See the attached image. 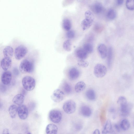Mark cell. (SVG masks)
<instances>
[{
  "label": "cell",
  "instance_id": "cell-1",
  "mask_svg": "<svg viewBox=\"0 0 134 134\" xmlns=\"http://www.w3.org/2000/svg\"><path fill=\"white\" fill-rule=\"evenodd\" d=\"M34 64L33 62L27 59H25L21 62L19 66V69L22 73H31L34 69Z\"/></svg>",
  "mask_w": 134,
  "mask_h": 134
},
{
  "label": "cell",
  "instance_id": "cell-2",
  "mask_svg": "<svg viewBox=\"0 0 134 134\" xmlns=\"http://www.w3.org/2000/svg\"><path fill=\"white\" fill-rule=\"evenodd\" d=\"M85 18L82 21L81 26L82 30H86L92 25L94 20V16L92 13L90 11H86L85 13Z\"/></svg>",
  "mask_w": 134,
  "mask_h": 134
},
{
  "label": "cell",
  "instance_id": "cell-3",
  "mask_svg": "<svg viewBox=\"0 0 134 134\" xmlns=\"http://www.w3.org/2000/svg\"><path fill=\"white\" fill-rule=\"evenodd\" d=\"M22 83L24 88L27 91H31L35 87V80L33 78L30 76H26L24 77L22 80Z\"/></svg>",
  "mask_w": 134,
  "mask_h": 134
},
{
  "label": "cell",
  "instance_id": "cell-4",
  "mask_svg": "<svg viewBox=\"0 0 134 134\" xmlns=\"http://www.w3.org/2000/svg\"><path fill=\"white\" fill-rule=\"evenodd\" d=\"M28 52L27 48L23 45H20L15 48L14 51V56L15 59L20 60L23 58Z\"/></svg>",
  "mask_w": 134,
  "mask_h": 134
},
{
  "label": "cell",
  "instance_id": "cell-5",
  "mask_svg": "<svg viewBox=\"0 0 134 134\" xmlns=\"http://www.w3.org/2000/svg\"><path fill=\"white\" fill-rule=\"evenodd\" d=\"M76 108L75 102L71 100H68L64 104L63 108L64 111L67 114L73 113L75 111Z\"/></svg>",
  "mask_w": 134,
  "mask_h": 134
},
{
  "label": "cell",
  "instance_id": "cell-6",
  "mask_svg": "<svg viewBox=\"0 0 134 134\" xmlns=\"http://www.w3.org/2000/svg\"><path fill=\"white\" fill-rule=\"evenodd\" d=\"M107 69L106 66L101 64H98L94 68V73L95 76L98 78H102L106 74Z\"/></svg>",
  "mask_w": 134,
  "mask_h": 134
},
{
  "label": "cell",
  "instance_id": "cell-7",
  "mask_svg": "<svg viewBox=\"0 0 134 134\" xmlns=\"http://www.w3.org/2000/svg\"><path fill=\"white\" fill-rule=\"evenodd\" d=\"M49 118L51 121L54 123L59 122L62 118V114L59 110L54 109L51 110L49 114Z\"/></svg>",
  "mask_w": 134,
  "mask_h": 134
},
{
  "label": "cell",
  "instance_id": "cell-8",
  "mask_svg": "<svg viewBox=\"0 0 134 134\" xmlns=\"http://www.w3.org/2000/svg\"><path fill=\"white\" fill-rule=\"evenodd\" d=\"M64 94L63 92L59 89L54 91L51 96V98L54 102L59 103L62 101L64 99Z\"/></svg>",
  "mask_w": 134,
  "mask_h": 134
},
{
  "label": "cell",
  "instance_id": "cell-9",
  "mask_svg": "<svg viewBox=\"0 0 134 134\" xmlns=\"http://www.w3.org/2000/svg\"><path fill=\"white\" fill-rule=\"evenodd\" d=\"M18 114L19 118L21 120H25L27 118L29 112L26 107L24 105H20L18 108Z\"/></svg>",
  "mask_w": 134,
  "mask_h": 134
},
{
  "label": "cell",
  "instance_id": "cell-10",
  "mask_svg": "<svg viewBox=\"0 0 134 134\" xmlns=\"http://www.w3.org/2000/svg\"><path fill=\"white\" fill-rule=\"evenodd\" d=\"M12 60L11 58L4 57L1 62V65L2 69L4 71H7L11 67Z\"/></svg>",
  "mask_w": 134,
  "mask_h": 134
},
{
  "label": "cell",
  "instance_id": "cell-11",
  "mask_svg": "<svg viewBox=\"0 0 134 134\" xmlns=\"http://www.w3.org/2000/svg\"><path fill=\"white\" fill-rule=\"evenodd\" d=\"M12 79L11 72L9 71H5L2 73L1 77L2 82L5 85L9 84Z\"/></svg>",
  "mask_w": 134,
  "mask_h": 134
},
{
  "label": "cell",
  "instance_id": "cell-12",
  "mask_svg": "<svg viewBox=\"0 0 134 134\" xmlns=\"http://www.w3.org/2000/svg\"><path fill=\"white\" fill-rule=\"evenodd\" d=\"M132 107L131 104L128 103L121 106L120 111L122 115L123 116H126L129 115Z\"/></svg>",
  "mask_w": 134,
  "mask_h": 134
},
{
  "label": "cell",
  "instance_id": "cell-13",
  "mask_svg": "<svg viewBox=\"0 0 134 134\" xmlns=\"http://www.w3.org/2000/svg\"><path fill=\"white\" fill-rule=\"evenodd\" d=\"M98 53L103 59L105 58L107 56L108 50L105 45L104 44H101L97 47Z\"/></svg>",
  "mask_w": 134,
  "mask_h": 134
},
{
  "label": "cell",
  "instance_id": "cell-14",
  "mask_svg": "<svg viewBox=\"0 0 134 134\" xmlns=\"http://www.w3.org/2000/svg\"><path fill=\"white\" fill-rule=\"evenodd\" d=\"M80 112L82 116L86 117H89L91 116L92 113L91 108L86 105H83L81 107Z\"/></svg>",
  "mask_w": 134,
  "mask_h": 134
},
{
  "label": "cell",
  "instance_id": "cell-15",
  "mask_svg": "<svg viewBox=\"0 0 134 134\" xmlns=\"http://www.w3.org/2000/svg\"><path fill=\"white\" fill-rule=\"evenodd\" d=\"M69 76L70 78L72 80H75L79 77L80 72L79 70L76 68L73 67L69 71Z\"/></svg>",
  "mask_w": 134,
  "mask_h": 134
},
{
  "label": "cell",
  "instance_id": "cell-16",
  "mask_svg": "<svg viewBox=\"0 0 134 134\" xmlns=\"http://www.w3.org/2000/svg\"><path fill=\"white\" fill-rule=\"evenodd\" d=\"M58 128L55 125L50 124H48L46 128V132L47 134H56L57 133Z\"/></svg>",
  "mask_w": 134,
  "mask_h": 134
},
{
  "label": "cell",
  "instance_id": "cell-17",
  "mask_svg": "<svg viewBox=\"0 0 134 134\" xmlns=\"http://www.w3.org/2000/svg\"><path fill=\"white\" fill-rule=\"evenodd\" d=\"M3 52L4 57L11 58L13 56L14 53L13 48L10 46L5 47L3 49Z\"/></svg>",
  "mask_w": 134,
  "mask_h": 134
},
{
  "label": "cell",
  "instance_id": "cell-18",
  "mask_svg": "<svg viewBox=\"0 0 134 134\" xmlns=\"http://www.w3.org/2000/svg\"><path fill=\"white\" fill-rule=\"evenodd\" d=\"M24 100V96L22 94H17L14 97L12 101L15 104L20 105L23 103Z\"/></svg>",
  "mask_w": 134,
  "mask_h": 134
},
{
  "label": "cell",
  "instance_id": "cell-19",
  "mask_svg": "<svg viewBox=\"0 0 134 134\" xmlns=\"http://www.w3.org/2000/svg\"><path fill=\"white\" fill-rule=\"evenodd\" d=\"M86 87V85L84 82L82 81H80L76 84L75 89L77 93H80L83 91Z\"/></svg>",
  "mask_w": 134,
  "mask_h": 134
},
{
  "label": "cell",
  "instance_id": "cell-20",
  "mask_svg": "<svg viewBox=\"0 0 134 134\" xmlns=\"http://www.w3.org/2000/svg\"><path fill=\"white\" fill-rule=\"evenodd\" d=\"M88 54L83 48L78 49L76 52V56L79 59L85 60L87 57Z\"/></svg>",
  "mask_w": 134,
  "mask_h": 134
},
{
  "label": "cell",
  "instance_id": "cell-21",
  "mask_svg": "<svg viewBox=\"0 0 134 134\" xmlns=\"http://www.w3.org/2000/svg\"><path fill=\"white\" fill-rule=\"evenodd\" d=\"M113 131L112 126L110 121L108 120L107 121L102 131L103 134H107Z\"/></svg>",
  "mask_w": 134,
  "mask_h": 134
},
{
  "label": "cell",
  "instance_id": "cell-22",
  "mask_svg": "<svg viewBox=\"0 0 134 134\" xmlns=\"http://www.w3.org/2000/svg\"><path fill=\"white\" fill-rule=\"evenodd\" d=\"M113 50L111 47H109L108 49L107 56V64L109 67L111 66L113 58Z\"/></svg>",
  "mask_w": 134,
  "mask_h": 134
},
{
  "label": "cell",
  "instance_id": "cell-23",
  "mask_svg": "<svg viewBox=\"0 0 134 134\" xmlns=\"http://www.w3.org/2000/svg\"><path fill=\"white\" fill-rule=\"evenodd\" d=\"M18 108L16 105H11L9 108V112L10 115L12 118H15L18 113Z\"/></svg>",
  "mask_w": 134,
  "mask_h": 134
},
{
  "label": "cell",
  "instance_id": "cell-24",
  "mask_svg": "<svg viewBox=\"0 0 134 134\" xmlns=\"http://www.w3.org/2000/svg\"><path fill=\"white\" fill-rule=\"evenodd\" d=\"M86 95L87 98L91 100H94L96 98V95L94 91L92 89L87 90L86 92Z\"/></svg>",
  "mask_w": 134,
  "mask_h": 134
},
{
  "label": "cell",
  "instance_id": "cell-25",
  "mask_svg": "<svg viewBox=\"0 0 134 134\" xmlns=\"http://www.w3.org/2000/svg\"><path fill=\"white\" fill-rule=\"evenodd\" d=\"M63 26L65 30L67 31L70 30L71 27V24L70 21L67 19H64L63 22Z\"/></svg>",
  "mask_w": 134,
  "mask_h": 134
},
{
  "label": "cell",
  "instance_id": "cell-26",
  "mask_svg": "<svg viewBox=\"0 0 134 134\" xmlns=\"http://www.w3.org/2000/svg\"><path fill=\"white\" fill-rule=\"evenodd\" d=\"M71 43L69 39L65 41L63 44V47L64 49L66 51L69 52L71 50Z\"/></svg>",
  "mask_w": 134,
  "mask_h": 134
},
{
  "label": "cell",
  "instance_id": "cell-27",
  "mask_svg": "<svg viewBox=\"0 0 134 134\" xmlns=\"http://www.w3.org/2000/svg\"><path fill=\"white\" fill-rule=\"evenodd\" d=\"M83 49L88 54L93 52V47L91 43H87L84 44Z\"/></svg>",
  "mask_w": 134,
  "mask_h": 134
},
{
  "label": "cell",
  "instance_id": "cell-28",
  "mask_svg": "<svg viewBox=\"0 0 134 134\" xmlns=\"http://www.w3.org/2000/svg\"><path fill=\"white\" fill-rule=\"evenodd\" d=\"M120 125L122 130H126L129 128L130 127V123L128 120L124 119L122 120Z\"/></svg>",
  "mask_w": 134,
  "mask_h": 134
},
{
  "label": "cell",
  "instance_id": "cell-29",
  "mask_svg": "<svg viewBox=\"0 0 134 134\" xmlns=\"http://www.w3.org/2000/svg\"><path fill=\"white\" fill-rule=\"evenodd\" d=\"M116 16V13L114 10L110 9L108 11L107 16L108 19L110 20H113L115 18Z\"/></svg>",
  "mask_w": 134,
  "mask_h": 134
},
{
  "label": "cell",
  "instance_id": "cell-30",
  "mask_svg": "<svg viewBox=\"0 0 134 134\" xmlns=\"http://www.w3.org/2000/svg\"><path fill=\"white\" fill-rule=\"evenodd\" d=\"M93 11L96 13H101L103 10V8L102 5L99 3L95 4L93 7Z\"/></svg>",
  "mask_w": 134,
  "mask_h": 134
},
{
  "label": "cell",
  "instance_id": "cell-31",
  "mask_svg": "<svg viewBox=\"0 0 134 134\" xmlns=\"http://www.w3.org/2000/svg\"><path fill=\"white\" fill-rule=\"evenodd\" d=\"M126 4L128 9L131 10H134V0H126Z\"/></svg>",
  "mask_w": 134,
  "mask_h": 134
},
{
  "label": "cell",
  "instance_id": "cell-32",
  "mask_svg": "<svg viewBox=\"0 0 134 134\" xmlns=\"http://www.w3.org/2000/svg\"><path fill=\"white\" fill-rule=\"evenodd\" d=\"M77 64L82 68H86L89 65L88 62L85 59H79L77 61Z\"/></svg>",
  "mask_w": 134,
  "mask_h": 134
},
{
  "label": "cell",
  "instance_id": "cell-33",
  "mask_svg": "<svg viewBox=\"0 0 134 134\" xmlns=\"http://www.w3.org/2000/svg\"><path fill=\"white\" fill-rule=\"evenodd\" d=\"M117 103L120 106L127 103L126 98L124 96H120L119 97L118 99Z\"/></svg>",
  "mask_w": 134,
  "mask_h": 134
},
{
  "label": "cell",
  "instance_id": "cell-34",
  "mask_svg": "<svg viewBox=\"0 0 134 134\" xmlns=\"http://www.w3.org/2000/svg\"><path fill=\"white\" fill-rule=\"evenodd\" d=\"M63 89L65 92L67 94H69L71 91V87L69 84L65 83L63 86Z\"/></svg>",
  "mask_w": 134,
  "mask_h": 134
},
{
  "label": "cell",
  "instance_id": "cell-35",
  "mask_svg": "<svg viewBox=\"0 0 134 134\" xmlns=\"http://www.w3.org/2000/svg\"><path fill=\"white\" fill-rule=\"evenodd\" d=\"M75 33L73 30H69L68 31L66 34L67 37L69 39L73 38L75 36Z\"/></svg>",
  "mask_w": 134,
  "mask_h": 134
},
{
  "label": "cell",
  "instance_id": "cell-36",
  "mask_svg": "<svg viewBox=\"0 0 134 134\" xmlns=\"http://www.w3.org/2000/svg\"><path fill=\"white\" fill-rule=\"evenodd\" d=\"M115 126L116 129L118 131H120L121 129L120 125H118L116 124Z\"/></svg>",
  "mask_w": 134,
  "mask_h": 134
},
{
  "label": "cell",
  "instance_id": "cell-37",
  "mask_svg": "<svg viewBox=\"0 0 134 134\" xmlns=\"http://www.w3.org/2000/svg\"><path fill=\"white\" fill-rule=\"evenodd\" d=\"M124 0H116L117 4L118 5H121L123 3Z\"/></svg>",
  "mask_w": 134,
  "mask_h": 134
},
{
  "label": "cell",
  "instance_id": "cell-38",
  "mask_svg": "<svg viewBox=\"0 0 134 134\" xmlns=\"http://www.w3.org/2000/svg\"><path fill=\"white\" fill-rule=\"evenodd\" d=\"M3 134H7L9 133V130L7 129H4L3 131Z\"/></svg>",
  "mask_w": 134,
  "mask_h": 134
},
{
  "label": "cell",
  "instance_id": "cell-39",
  "mask_svg": "<svg viewBox=\"0 0 134 134\" xmlns=\"http://www.w3.org/2000/svg\"><path fill=\"white\" fill-rule=\"evenodd\" d=\"M93 133L99 134L100 133V131L98 129H96L93 131Z\"/></svg>",
  "mask_w": 134,
  "mask_h": 134
}]
</instances>
